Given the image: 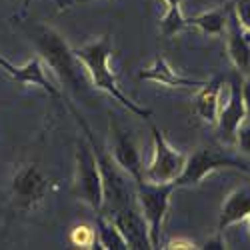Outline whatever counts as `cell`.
<instances>
[{
    "instance_id": "1",
    "label": "cell",
    "mask_w": 250,
    "mask_h": 250,
    "mask_svg": "<svg viewBox=\"0 0 250 250\" xmlns=\"http://www.w3.org/2000/svg\"><path fill=\"white\" fill-rule=\"evenodd\" d=\"M114 52L112 46V38L108 34L104 36H96L88 42H84L82 46L74 48L76 58L80 60L84 74L88 76V80L92 82V86L104 94H108L114 102H118L120 106H124L128 112L140 116V118H150L152 110L140 106L138 102H134L126 92H124L116 80V74L110 68V56Z\"/></svg>"
},
{
    "instance_id": "2",
    "label": "cell",
    "mask_w": 250,
    "mask_h": 250,
    "mask_svg": "<svg viewBox=\"0 0 250 250\" xmlns=\"http://www.w3.org/2000/svg\"><path fill=\"white\" fill-rule=\"evenodd\" d=\"M36 48L40 54V60L52 70V74L74 90L82 84V64L76 58L74 50L68 46V42L62 38L54 28L40 26L36 30Z\"/></svg>"
},
{
    "instance_id": "3",
    "label": "cell",
    "mask_w": 250,
    "mask_h": 250,
    "mask_svg": "<svg viewBox=\"0 0 250 250\" xmlns=\"http://www.w3.org/2000/svg\"><path fill=\"white\" fill-rule=\"evenodd\" d=\"M134 184V198L140 208V212L148 224V234H150V244L152 248H160V238H162V226L166 220L170 208V196L176 190V184H158L142 178Z\"/></svg>"
},
{
    "instance_id": "4",
    "label": "cell",
    "mask_w": 250,
    "mask_h": 250,
    "mask_svg": "<svg viewBox=\"0 0 250 250\" xmlns=\"http://www.w3.org/2000/svg\"><path fill=\"white\" fill-rule=\"evenodd\" d=\"M74 196L86 202L92 210L102 212L104 208V182L102 170L92 144L86 140L78 142L76 148V176H74Z\"/></svg>"
},
{
    "instance_id": "5",
    "label": "cell",
    "mask_w": 250,
    "mask_h": 250,
    "mask_svg": "<svg viewBox=\"0 0 250 250\" xmlns=\"http://www.w3.org/2000/svg\"><path fill=\"white\" fill-rule=\"evenodd\" d=\"M222 168L248 170V164L236 156L222 152L220 148H198L190 156H186L184 170L174 184L176 188L178 186H198L206 176H210L212 172Z\"/></svg>"
},
{
    "instance_id": "6",
    "label": "cell",
    "mask_w": 250,
    "mask_h": 250,
    "mask_svg": "<svg viewBox=\"0 0 250 250\" xmlns=\"http://www.w3.org/2000/svg\"><path fill=\"white\" fill-rule=\"evenodd\" d=\"M152 158L144 170V178L158 184H168L176 182V178L182 174L184 164H186V154L176 150L164 132L152 124Z\"/></svg>"
},
{
    "instance_id": "7",
    "label": "cell",
    "mask_w": 250,
    "mask_h": 250,
    "mask_svg": "<svg viewBox=\"0 0 250 250\" xmlns=\"http://www.w3.org/2000/svg\"><path fill=\"white\" fill-rule=\"evenodd\" d=\"M48 178L38 164H24L12 176V198L20 210H34L48 194Z\"/></svg>"
},
{
    "instance_id": "8",
    "label": "cell",
    "mask_w": 250,
    "mask_h": 250,
    "mask_svg": "<svg viewBox=\"0 0 250 250\" xmlns=\"http://www.w3.org/2000/svg\"><path fill=\"white\" fill-rule=\"evenodd\" d=\"M110 132H112V160L118 164V168L128 174L132 178V182H138L144 178V166L140 160V152L138 146L132 138V134L128 130H124L122 126H118L116 122L110 120Z\"/></svg>"
},
{
    "instance_id": "9",
    "label": "cell",
    "mask_w": 250,
    "mask_h": 250,
    "mask_svg": "<svg viewBox=\"0 0 250 250\" xmlns=\"http://www.w3.org/2000/svg\"><path fill=\"white\" fill-rule=\"evenodd\" d=\"M0 70L6 72L12 80H16L18 84H22V86H36V88H40L52 98H60L62 96L60 88L48 78V74L44 70V64H42V60L40 58H32L28 62H24V64L16 66V64H12L10 60H6L4 56H0Z\"/></svg>"
},
{
    "instance_id": "10",
    "label": "cell",
    "mask_w": 250,
    "mask_h": 250,
    "mask_svg": "<svg viewBox=\"0 0 250 250\" xmlns=\"http://www.w3.org/2000/svg\"><path fill=\"white\" fill-rule=\"evenodd\" d=\"M110 218L118 226L122 236L126 238L128 248H134V250L152 248L150 234H148V224H146V220H144L136 202H132L128 206H122L120 210L110 214Z\"/></svg>"
},
{
    "instance_id": "11",
    "label": "cell",
    "mask_w": 250,
    "mask_h": 250,
    "mask_svg": "<svg viewBox=\"0 0 250 250\" xmlns=\"http://www.w3.org/2000/svg\"><path fill=\"white\" fill-rule=\"evenodd\" d=\"M246 106H244V98H242V82L238 76H232L230 82V96L224 106H220L216 126L220 132V138L226 142H234L236 130L240 128V124L246 120Z\"/></svg>"
},
{
    "instance_id": "12",
    "label": "cell",
    "mask_w": 250,
    "mask_h": 250,
    "mask_svg": "<svg viewBox=\"0 0 250 250\" xmlns=\"http://www.w3.org/2000/svg\"><path fill=\"white\" fill-rule=\"evenodd\" d=\"M140 80H150L156 82V84L168 86V88H200L206 80H196V78H188L180 72H176L172 68V64L164 56H156L146 68H142L138 72Z\"/></svg>"
},
{
    "instance_id": "13",
    "label": "cell",
    "mask_w": 250,
    "mask_h": 250,
    "mask_svg": "<svg viewBox=\"0 0 250 250\" xmlns=\"http://www.w3.org/2000/svg\"><path fill=\"white\" fill-rule=\"evenodd\" d=\"M226 48H228V58H230L232 66L238 72H248L250 66V40L248 32L242 28L240 20L236 18L234 8L228 10V20H226Z\"/></svg>"
},
{
    "instance_id": "14",
    "label": "cell",
    "mask_w": 250,
    "mask_h": 250,
    "mask_svg": "<svg viewBox=\"0 0 250 250\" xmlns=\"http://www.w3.org/2000/svg\"><path fill=\"white\" fill-rule=\"evenodd\" d=\"M250 214V186H242L228 194L218 214V232H224L238 222H246Z\"/></svg>"
},
{
    "instance_id": "15",
    "label": "cell",
    "mask_w": 250,
    "mask_h": 250,
    "mask_svg": "<svg viewBox=\"0 0 250 250\" xmlns=\"http://www.w3.org/2000/svg\"><path fill=\"white\" fill-rule=\"evenodd\" d=\"M220 88H222V78L206 80L200 88H196L194 94V112L208 124H214L218 120L220 112Z\"/></svg>"
},
{
    "instance_id": "16",
    "label": "cell",
    "mask_w": 250,
    "mask_h": 250,
    "mask_svg": "<svg viewBox=\"0 0 250 250\" xmlns=\"http://www.w3.org/2000/svg\"><path fill=\"white\" fill-rule=\"evenodd\" d=\"M96 244L104 250H128V242L118 230L112 218H106V214H100L96 218Z\"/></svg>"
},
{
    "instance_id": "17",
    "label": "cell",
    "mask_w": 250,
    "mask_h": 250,
    "mask_svg": "<svg viewBox=\"0 0 250 250\" xmlns=\"http://www.w3.org/2000/svg\"><path fill=\"white\" fill-rule=\"evenodd\" d=\"M226 20H228V12L216 8L188 18V28H196L206 36H222L226 30Z\"/></svg>"
},
{
    "instance_id": "18",
    "label": "cell",
    "mask_w": 250,
    "mask_h": 250,
    "mask_svg": "<svg viewBox=\"0 0 250 250\" xmlns=\"http://www.w3.org/2000/svg\"><path fill=\"white\" fill-rule=\"evenodd\" d=\"M188 28V18L182 14L180 4H172V6H166L162 18H160V32L166 38H172L176 34H180L182 30Z\"/></svg>"
},
{
    "instance_id": "19",
    "label": "cell",
    "mask_w": 250,
    "mask_h": 250,
    "mask_svg": "<svg viewBox=\"0 0 250 250\" xmlns=\"http://www.w3.org/2000/svg\"><path fill=\"white\" fill-rule=\"evenodd\" d=\"M70 242L78 248H94L96 244V230L88 224H78L70 232Z\"/></svg>"
},
{
    "instance_id": "20",
    "label": "cell",
    "mask_w": 250,
    "mask_h": 250,
    "mask_svg": "<svg viewBox=\"0 0 250 250\" xmlns=\"http://www.w3.org/2000/svg\"><path fill=\"white\" fill-rule=\"evenodd\" d=\"M234 144L238 146V150L242 154H250V118H246L240 128L236 130V136H234Z\"/></svg>"
},
{
    "instance_id": "21",
    "label": "cell",
    "mask_w": 250,
    "mask_h": 250,
    "mask_svg": "<svg viewBox=\"0 0 250 250\" xmlns=\"http://www.w3.org/2000/svg\"><path fill=\"white\" fill-rule=\"evenodd\" d=\"M234 12H236V18L240 20L242 28L250 34V0H238L234 4Z\"/></svg>"
},
{
    "instance_id": "22",
    "label": "cell",
    "mask_w": 250,
    "mask_h": 250,
    "mask_svg": "<svg viewBox=\"0 0 250 250\" xmlns=\"http://www.w3.org/2000/svg\"><path fill=\"white\" fill-rule=\"evenodd\" d=\"M202 248H206V250H222V248H226V242H224V238H222V232H218L214 238H210V240H206V244L202 246Z\"/></svg>"
},
{
    "instance_id": "23",
    "label": "cell",
    "mask_w": 250,
    "mask_h": 250,
    "mask_svg": "<svg viewBox=\"0 0 250 250\" xmlns=\"http://www.w3.org/2000/svg\"><path fill=\"white\" fill-rule=\"evenodd\" d=\"M242 98H244V106H246V116L250 118V76L244 78V82H242Z\"/></svg>"
},
{
    "instance_id": "24",
    "label": "cell",
    "mask_w": 250,
    "mask_h": 250,
    "mask_svg": "<svg viewBox=\"0 0 250 250\" xmlns=\"http://www.w3.org/2000/svg\"><path fill=\"white\" fill-rule=\"evenodd\" d=\"M168 248H196V244L186 238H174V240H170Z\"/></svg>"
},
{
    "instance_id": "25",
    "label": "cell",
    "mask_w": 250,
    "mask_h": 250,
    "mask_svg": "<svg viewBox=\"0 0 250 250\" xmlns=\"http://www.w3.org/2000/svg\"><path fill=\"white\" fill-rule=\"evenodd\" d=\"M78 2H82V0H60V6H58V10H68V8H72L74 4H78Z\"/></svg>"
},
{
    "instance_id": "26",
    "label": "cell",
    "mask_w": 250,
    "mask_h": 250,
    "mask_svg": "<svg viewBox=\"0 0 250 250\" xmlns=\"http://www.w3.org/2000/svg\"><path fill=\"white\" fill-rule=\"evenodd\" d=\"M164 2V6H172V4H180L182 0H162Z\"/></svg>"
},
{
    "instance_id": "27",
    "label": "cell",
    "mask_w": 250,
    "mask_h": 250,
    "mask_svg": "<svg viewBox=\"0 0 250 250\" xmlns=\"http://www.w3.org/2000/svg\"><path fill=\"white\" fill-rule=\"evenodd\" d=\"M30 2H32V0H24V6L28 8V6H30Z\"/></svg>"
},
{
    "instance_id": "28",
    "label": "cell",
    "mask_w": 250,
    "mask_h": 250,
    "mask_svg": "<svg viewBox=\"0 0 250 250\" xmlns=\"http://www.w3.org/2000/svg\"><path fill=\"white\" fill-rule=\"evenodd\" d=\"M246 222H248V232H250V214H248V218H246Z\"/></svg>"
}]
</instances>
